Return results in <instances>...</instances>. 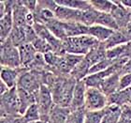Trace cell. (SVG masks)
<instances>
[{
  "instance_id": "obj_1",
  "label": "cell",
  "mask_w": 131,
  "mask_h": 123,
  "mask_svg": "<svg viewBox=\"0 0 131 123\" xmlns=\"http://www.w3.org/2000/svg\"><path fill=\"white\" fill-rule=\"evenodd\" d=\"M77 80L71 74L57 75L50 89L52 91V99L55 105L62 107H70L73 91Z\"/></svg>"
},
{
  "instance_id": "obj_2",
  "label": "cell",
  "mask_w": 131,
  "mask_h": 123,
  "mask_svg": "<svg viewBox=\"0 0 131 123\" xmlns=\"http://www.w3.org/2000/svg\"><path fill=\"white\" fill-rule=\"evenodd\" d=\"M62 41L64 52L80 55H87L91 50L97 46L99 43V41L90 35L67 38Z\"/></svg>"
},
{
  "instance_id": "obj_3",
  "label": "cell",
  "mask_w": 131,
  "mask_h": 123,
  "mask_svg": "<svg viewBox=\"0 0 131 123\" xmlns=\"http://www.w3.org/2000/svg\"><path fill=\"white\" fill-rule=\"evenodd\" d=\"M47 71H36L26 70L20 76L17 88H22L29 93L36 94L41 86L44 85V78Z\"/></svg>"
},
{
  "instance_id": "obj_4",
  "label": "cell",
  "mask_w": 131,
  "mask_h": 123,
  "mask_svg": "<svg viewBox=\"0 0 131 123\" xmlns=\"http://www.w3.org/2000/svg\"><path fill=\"white\" fill-rule=\"evenodd\" d=\"M1 117H22L17 88H9L1 95Z\"/></svg>"
},
{
  "instance_id": "obj_5",
  "label": "cell",
  "mask_w": 131,
  "mask_h": 123,
  "mask_svg": "<svg viewBox=\"0 0 131 123\" xmlns=\"http://www.w3.org/2000/svg\"><path fill=\"white\" fill-rule=\"evenodd\" d=\"M1 67L13 69L22 67L19 49L8 38L1 42Z\"/></svg>"
},
{
  "instance_id": "obj_6",
  "label": "cell",
  "mask_w": 131,
  "mask_h": 123,
  "mask_svg": "<svg viewBox=\"0 0 131 123\" xmlns=\"http://www.w3.org/2000/svg\"><path fill=\"white\" fill-rule=\"evenodd\" d=\"M36 104L39 110L40 120L47 121L52 109L54 106L52 91L47 86L42 85L38 91L36 93Z\"/></svg>"
},
{
  "instance_id": "obj_7",
  "label": "cell",
  "mask_w": 131,
  "mask_h": 123,
  "mask_svg": "<svg viewBox=\"0 0 131 123\" xmlns=\"http://www.w3.org/2000/svg\"><path fill=\"white\" fill-rule=\"evenodd\" d=\"M108 105V97L99 88H87L84 107L87 111H99Z\"/></svg>"
},
{
  "instance_id": "obj_8",
  "label": "cell",
  "mask_w": 131,
  "mask_h": 123,
  "mask_svg": "<svg viewBox=\"0 0 131 123\" xmlns=\"http://www.w3.org/2000/svg\"><path fill=\"white\" fill-rule=\"evenodd\" d=\"M114 6L112 10L111 14L117 24L119 29H123L131 22V10L124 7L121 4L120 0L112 1Z\"/></svg>"
},
{
  "instance_id": "obj_9",
  "label": "cell",
  "mask_w": 131,
  "mask_h": 123,
  "mask_svg": "<svg viewBox=\"0 0 131 123\" xmlns=\"http://www.w3.org/2000/svg\"><path fill=\"white\" fill-rule=\"evenodd\" d=\"M54 16L56 19L65 23H82V11L72 10L57 4L54 11Z\"/></svg>"
},
{
  "instance_id": "obj_10",
  "label": "cell",
  "mask_w": 131,
  "mask_h": 123,
  "mask_svg": "<svg viewBox=\"0 0 131 123\" xmlns=\"http://www.w3.org/2000/svg\"><path fill=\"white\" fill-rule=\"evenodd\" d=\"M27 69L23 68V67L16 69L1 67V81L5 83L8 88H17V84H18L20 76Z\"/></svg>"
},
{
  "instance_id": "obj_11",
  "label": "cell",
  "mask_w": 131,
  "mask_h": 123,
  "mask_svg": "<svg viewBox=\"0 0 131 123\" xmlns=\"http://www.w3.org/2000/svg\"><path fill=\"white\" fill-rule=\"evenodd\" d=\"M86 89H87V87L85 85L84 81L83 80H77V83L75 85V88H74L72 101H71L70 107H69L71 110L84 107Z\"/></svg>"
},
{
  "instance_id": "obj_12",
  "label": "cell",
  "mask_w": 131,
  "mask_h": 123,
  "mask_svg": "<svg viewBox=\"0 0 131 123\" xmlns=\"http://www.w3.org/2000/svg\"><path fill=\"white\" fill-rule=\"evenodd\" d=\"M120 72H115L104 79L101 84L100 90L107 97H110L115 92L120 90Z\"/></svg>"
},
{
  "instance_id": "obj_13",
  "label": "cell",
  "mask_w": 131,
  "mask_h": 123,
  "mask_svg": "<svg viewBox=\"0 0 131 123\" xmlns=\"http://www.w3.org/2000/svg\"><path fill=\"white\" fill-rule=\"evenodd\" d=\"M29 12L30 11L24 6L23 1H16L15 0L13 11H12L14 26H23V27L26 26L27 25L26 19H27V15Z\"/></svg>"
},
{
  "instance_id": "obj_14",
  "label": "cell",
  "mask_w": 131,
  "mask_h": 123,
  "mask_svg": "<svg viewBox=\"0 0 131 123\" xmlns=\"http://www.w3.org/2000/svg\"><path fill=\"white\" fill-rule=\"evenodd\" d=\"M21 58V65L23 68L27 69L36 58L38 52L36 51L32 43H25L18 47Z\"/></svg>"
},
{
  "instance_id": "obj_15",
  "label": "cell",
  "mask_w": 131,
  "mask_h": 123,
  "mask_svg": "<svg viewBox=\"0 0 131 123\" xmlns=\"http://www.w3.org/2000/svg\"><path fill=\"white\" fill-rule=\"evenodd\" d=\"M14 27L12 11H7L5 15L0 18V41L3 42L9 37Z\"/></svg>"
},
{
  "instance_id": "obj_16",
  "label": "cell",
  "mask_w": 131,
  "mask_h": 123,
  "mask_svg": "<svg viewBox=\"0 0 131 123\" xmlns=\"http://www.w3.org/2000/svg\"><path fill=\"white\" fill-rule=\"evenodd\" d=\"M131 99V88L121 89V90L115 92L114 94L108 97V105H117L119 107H122L129 104V101Z\"/></svg>"
},
{
  "instance_id": "obj_17",
  "label": "cell",
  "mask_w": 131,
  "mask_h": 123,
  "mask_svg": "<svg viewBox=\"0 0 131 123\" xmlns=\"http://www.w3.org/2000/svg\"><path fill=\"white\" fill-rule=\"evenodd\" d=\"M70 111L69 107H62L54 104L49 115L48 123H67Z\"/></svg>"
},
{
  "instance_id": "obj_18",
  "label": "cell",
  "mask_w": 131,
  "mask_h": 123,
  "mask_svg": "<svg viewBox=\"0 0 131 123\" xmlns=\"http://www.w3.org/2000/svg\"><path fill=\"white\" fill-rule=\"evenodd\" d=\"M65 27L68 38L89 35V26L83 25L82 23H65Z\"/></svg>"
},
{
  "instance_id": "obj_19",
  "label": "cell",
  "mask_w": 131,
  "mask_h": 123,
  "mask_svg": "<svg viewBox=\"0 0 131 123\" xmlns=\"http://www.w3.org/2000/svg\"><path fill=\"white\" fill-rule=\"evenodd\" d=\"M47 28L50 30V32L52 35L59 39L60 41H64L68 38L67 37V33H66V27H65V23L60 21V20L53 18V19L50 20L49 22L45 24Z\"/></svg>"
},
{
  "instance_id": "obj_20",
  "label": "cell",
  "mask_w": 131,
  "mask_h": 123,
  "mask_svg": "<svg viewBox=\"0 0 131 123\" xmlns=\"http://www.w3.org/2000/svg\"><path fill=\"white\" fill-rule=\"evenodd\" d=\"M17 91H18L20 101V114L21 116H23L31 105L36 103V94L29 93L22 88H17Z\"/></svg>"
},
{
  "instance_id": "obj_21",
  "label": "cell",
  "mask_w": 131,
  "mask_h": 123,
  "mask_svg": "<svg viewBox=\"0 0 131 123\" xmlns=\"http://www.w3.org/2000/svg\"><path fill=\"white\" fill-rule=\"evenodd\" d=\"M113 31L114 30L99 25H94L92 26H89V35L92 36L99 42L106 41L113 33Z\"/></svg>"
},
{
  "instance_id": "obj_22",
  "label": "cell",
  "mask_w": 131,
  "mask_h": 123,
  "mask_svg": "<svg viewBox=\"0 0 131 123\" xmlns=\"http://www.w3.org/2000/svg\"><path fill=\"white\" fill-rule=\"evenodd\" d=\"M129 41H127V39L126 38V36L120 29L118 30H114L111 37H110L106 41L103 42L104 47L106 48V50L112 49L119 45H123V44L128 43Z\"/></svg>"
},
{
  "instance_id": "obj_23",
  "label": "cell",
  "mask_w": 131,
  "mask_h": 123,
  "mask_svg": "<svg viewBox=\"0 0 131 123\" xmlns=\"http://www.w3.org/2000/svg\"><path fill=\"white\" fill-rule=\"evenodd\" d=\"M56 3L63 7L81 11H87L92 7L90 1L87 0H56Z\"/></svg>"
},
{
  "instance_id": "obj_24",
  "label": "cell",
  "mask_w": 131,
  "mask_h": 123,
  "mask_svg": "<svg viewBox=\"0 0 131 123\" xmlns=\"http://www.w3.org/2000/svg\"><path fill=\"white\" fill-rule=\"evenodd\" d=\"M105 109H106V113L101 123H118L122 108L117 105L110 104V105H107Z\"/></svg>"
},
{
  "instance_id": "obj_25",
  "label": "cell",
  "mask_w": 131,
  "mask_h": 123,
  "mask_svg": "<svg viewBox=\"0 0 131 123\" xmlns=\"http://www.w3.org/2000/svg\"><path fill=\"white\" fill-rule=\"evenodd\" d=\"M8 39L16 47H20L23 44L26 43V34L25 26H14Z\"/></svg>"
},
{
  "instance_id": "obj_26",
  "label": "cell",
  "mask_w": 131,
  "mask_h": 123,
  "mask_svg": "<svg viewBox=\"0 0 131 123\" xmlns=\"http://www.w3.org/2000/svg\"><path fill=\"white\" fill-rule=\"evenodd\" d=\"M96 25H102L107 28L112 29V30H118L117 24L113 19V17L111 13H104V12H98L97 17H96Z\"/></svg>"
},
{
  "instance_id": "obj_27",
  "label": "cell",
  "mask_w": 131,
  "mask_h": 123,
  "mask_svg": "<svg viewBox=\"0 0 131 123\" xmlns=\"http://www.w3.org/2000/svg\"><path fill=\"white\" fill-rule=\"evenodd\" d=\"M90 4L94 10L104 13H111L114 6L113 2L109 0H90Z\"/></svg>"
},
{
  "instance_id": "obj_28",
  "label": "cell",
  "mask_w": 131,
  "mask_h": 123,
  "mask_svg": "<svg viewBox=\"0 0 131 123\" xmlns=\"http://www.w3.org/2000/svg\"><path fill=\"white\" fill-rule=\"evenodd\" d=\"M22 118L25 123H33L40 120V114H39V110H38L37 104L35 103L31 105L26 110V112L22 116Z\"/></svg>"
},
{
  "instance_id": "obj_29",
  "label": "cell",
  "mask_w": 131,
  "mask_h": 123,
  "mask_svg": "<svg viewBox=\"0 0 131 123\" xmlns=\"http://www.w3.org/2000/svg\"><path fill=\"white\" fill-rule=\"evenodd\" d=\"M86 112H87V110L85 109V107H81L78 109L71 110L70 114L68 116V121L70 123H84Z\"/></svg>"
},
{
  "instance_id": "obj_30",
  "label": "cell",
  "mask_w": 131,
  "mask_h": 123,
  "mask_svg": "<svg viewBox=\"0 0 131 123\" xmlns=\"http://www.w3.org/2000/svg\"><path fill=\"white\" fill-rule=\"evenodd\" d=\"M98 11L94 10L91 7L87 11H82V24L87 25V26H92L96 25V17H97Z\"/></svg>"
},
{
  "instance_id": "obj_31",
  "label": "cell",
  "mask_w": 131,
  "mask_h": 123,
  "mask_svg": "<svg viewBox=\"0 0 131 123\" xmlns=\"http://www.w3.org/2000/svg\"><path fill=\"white\" fill-rule=\"evenodd\" d=\"M106 113V109L99 111H87L85 115L84 123H101Z\"/></svg>"
},
{
  "instance_id": "obj_32",
  "label": "cell",
  "mask_w": 131,
  "mask_h": 123,
  "mask_svg": "<svg viewBox=\"0 0 131 123\" xmlns=\"http://www.w3.org/2000/svg\"><path fill=\"white\" fill-rule=\"evenodd\" d=\"M32 44L34 48L36 49V51L39 54H42V55H45L47 53L52 51V48L51 47V45L46 41H44L43 39L39 38V37H37L35 41L32 42Z\"/></svg>"
},
{
  "instance_id": "obj_33",
  "label": "cell",
  "mask_w": 131,
  "mask_h": 123,
  "mask_svg": "<svg viewBox=\"0 0 131 123\" xmlns=\"http://www.w3.org/2000/svg\"><path fill=\"white\" fill-rule=\"evenodd\" d=\"M115 61H112L111 59H108V58H105L103 60L99 61L98 63H96V65H94L92 68H91L90 71H89V74H94V73H97V72H100V71H105L106 69H108L109 67L114 63Z\"/></svg>"
},
{
  "instance_id": "obj_34",
  "label": "cell",
  "mask_w": 131,
  "mask_h": 123,
  "mask_svg": "<svg viewBox=\"0 0 131 123\" xmlns=\"http://www.w3.org/2000/svg\"><path fill=\"white\" fill-rule=\"evenodd\" d=\"M118 123H131V105L126 104L122 107Z\"/></svg>"
},
{
  "instance_id": "obj_35",
  "label": "cell",
  "mask_w": 131,
  "mask_h": 123,
  "mask_svg": "<svg viewBox=\"0 0 131 123\" xmlns=\"http://www.w3.org/2000/svg\"><path fill=\"white\" fill-rule=\"evenodd\" d=\"M131 88V73L124 74L120 76V90Z\"/></svg>"
},
{
  "instance_id": "obj_36",
  "label": "cell",
  "mask_w": 131,
  "mask_h": 123,
  "mask_svg": "<svg viewBox=\"0 0 131 123\" xmlns=\"http://www.w3.org/2000/svg\"><path fill=\"white\" fill-rule=\"evenodd\" d=\"M23 4L30 12L34 13L37 8V6H38V1H36V0H28L27 1L26 0V1H23Z\"/></svg>"
},
{
  "instance_id": "obj_37",
  "label": "cell",
  "mask_w": 131,
  "mask_h": 123,
  "mask_svg": "<svg viewBox=\"0 0 131 123\" xmlns=\"http://www.w3.org/2000/svg\"><path fill=\"white\" fill-rule=\"evenodd\" d=\"M120 30L125 34L126 38L127 39V41H128L129 42H131V22L126 25V27L123 28V29H120Z\"/></svg>"
},
{
  "instance_id": "obj_38",
  "label": "cell",
  "mask_w": 131,
  "mask_h": 123,
  "mask_svg": "<svg viewBox=\"0 0 131 123\" xmlns=\"http://www.w3.org/2000/svg\"><path fill=\"white\" fill-rule=\"evenodd\" d=\"M18 117H1L0 123H15V119Z\"/></svg>"
},
{
  "instance_id": "obj_39",
  "label": "cell",
  "mask_w": 131,
  "mask_h": 123,
  "mask_svg": "<svg viewBox=\"0 0 131 123\" xmlns=\"http://www.w3.org/2000/svg\"><path fill=\"white\" fill-rule=\"evenodd\" d=\"M0 89H1V90H0V92H1V95H3V94L7 92L9 88H8V86L6 85L5 83L1 81V82H0Z\"/></svg>"
},
{
  "instance_id": "obj_40",
  "label": "cell",
  "mask_w": 131,
  "mask_h": 123,
  "mask_svg": "<svg viewBox=\"0 0 131 123\" xmlns=\"http://www.w3.org/2000/svg\"><path fill=\"white\" fill-rule=\"evenodd\" d=\"M6 13V6L4 1L0 2V18H2Z\"/></svg>"
},
{
  "instance_id": "obj_41",
  "label": "cell",
  "mask_w": 131,
  "mask_h": 123,
  "mask_svg": "<svg viewBox=\"0 0 131 123\" xmlns=\"http://www.w3.org/2000/svg\"><path fill=\"white\" fill-rule=\"evenodd\" d=\"M33 123H48L47 121H43V120H38V121H36V122H33Z\"/></svg>"
},
{
  "instance_id": "obj_42",
  "label": "cell",
  "mask_w": 131,
  "mask_h": 123,
  "mask_svg": "<svg viewBox=\"0 0 131 123\" xmlns=\"http://www.w3.org/2000/svg\"><path fill=\"white\" fill-rule=\"evenodd\" d=\"M129 104L131 105V99H130V101H129Z\"/></svg>"
},
{
  "instance_id": "obj_43",
  "label": "cell",
  "mask_w": 131,
  "mask_h": 123,
  "mask_svg": "<svg viewBox=\"0 0 131 123\" xmlns=\"http://www.w3.org/2000/svg\"><path fill=\"white\" fill-rule=\"evenodd\" d=\"M67 123H70V122H68H68H67Z\"/></svg>"
}]
</instances>
